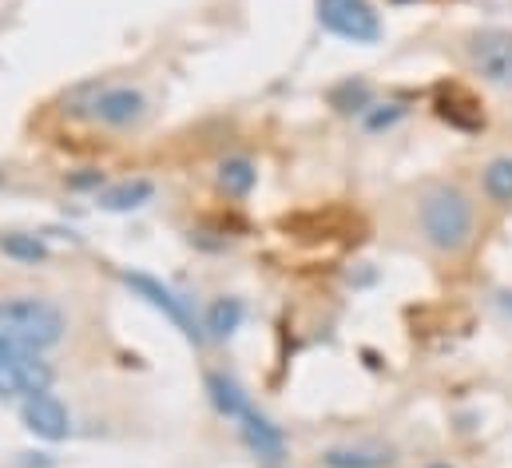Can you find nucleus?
Wrapping results in <instances>:
<instances>
[{
  "instance_id": "3",
  "label": "nucleus",
  "mask_w": 512,
  "mask_h": 468,
  "mask_svg": "<svg viewBox=\"0 0 512 468\" xmlns=\"http://www.w3.org/2000/svg\"><path fill=\"white\" fill-rule=\"evenodd\" d=\"M124 286H128L135 298H143L147 306H155L187 342H195V346H203L207 342V334H203V322L195 318V310L187 306V298H179L171 286H163L159 278H151V274H143V270H124Z\"/></svg>"
},
{
  "instance_id": "5",
  "label": "nucleus",
  "mask_w": 512,
  "mask_h": 468,
  "mask_svg": "<svg viewBox=\"0 0 512 468\" xmlns=\"http://www.w3.org/2000/svg\"><path fill=\"white\" fill-rule=\"evenodd\" d=\"M469 64L485 84L512 88V28H481L469 36Z\"/></svg>"
},
{
  "instance_id": "7",
  "label": "nucleus",
  "mask_w": 512,
  "mask_h": 468,
  "mask_svg": "<svg viewBox=\"0 0 512 468\" xmlns=\"http://www.w3.org/2000/svg\"><path fill=\"white\" fill-rule=\"evenodd\" d=\"M52 365L32 353H0V397H36L48 393Z\"/></svg>"
},
{
  "instance_id": "18",
  "label": "nucleus",
  "mask_w": 512,
  "mask_h": 468,
  "mask_svg": "<svg viewBox=\"0 0 512 468\" xmlns=\"http://www.w3.org/2000/svg\"><path fill=\"white\" fill-rule=\"evenodd\" d=\"M401 116H405L401 104H374V108L366 112V131H389Z\"/></svg>"
},
{
  "instance_id": "10",
  "label": "nucleus",
  "mask_w": 512,
  "mask_h": 468,
  "mask_svg": "<svg viewBox=\"0 0 512 468\" xmlns=\"http://www.w3.org/2000/svg\"><path fill=\"white\" fill-rule=\"evenodd\" d=\"M203 385H207V397H211L215 413L227 417V421H243V417L255 409L251 397L243 393V385H239L235 377H227L223 369H211V373L203 377Z\"/></svg>"
},
{
  "instance_id": "1",
  "label": "nucleus",
  "mask_w": 512,
  "mask_h": 468,
  "mask_svg": "<svg viewBox=\"0 0 512 468\" xmlns=\"http://www.w3.org/2000/svg\"><path fill=\"white\" fill-rule=\"evenodd\" d=\"M68 318L52 298L16 294L0 298V353H32L44 357L52 346L64 342Z\"/></svg>"
},
{
  "instance_id": "8",
  "label": "nucleus",
  "mask_w": 512,
  "mask_h": 468,
  "mask_svg": "<svg viewBox=\"0 0 512 468\" xmlns=\"http://www.w3.org/2000/svg\"><path fill=\"white\" fill-rule=\"evenodd\" d=\"M20 421H24V429H28L32 437H40V441H48V445L68 441V433H72V417H68L64 401L52 397V393L24 397V401H20Z\"/></svg>"
},
{
  "instance_id": "6",
  "label": "nucleus",
  "mask_w": 512,
  "mask_h": 468,
  "mask_svg": "<svg viewBox=\"0 0 512 468\" xmlns=\"http://www.w3.org/2000/svg\"><path fill=\"white\" fill-rule=\"evenodd\" d=\"M88 116L104 127H135L139 119L147 116V96L131 84H112V88H92V100H88Z\"/></svg>"
},
{
  "instance_id": "16",
  "label": "nucleus",
  "mask_w": 512,
  "mask_h": 468,
  "mask_svg": "<svg viewBox=\"0 0 512 468\" xmlns=\"http://www.w3.org/2000/svg\"><path fill=\"white\" fill-rule=\"evenodd\" d=\"M481 187H485V195H489L493 203L512 207V155H497V159L485 163V171H481Z\"/></svg>"
},
{
  "instance_id": "15",
  "label": "nucleus",
  "mask_w": 512,
  "mask_h": 468,
  "mask_svg": "<svg viewBox=\"0 0 512 468\" xmlns=\"http://www.w3.org/2000/svg\"><path fill=\"white\" fill-rule=\"evenodd\" d=\"M330 108L342 116H366L374 108V88L366 80H342L330 88Z\"/></svg>"
},
{
  "instance_id": "12",
  "label": "nucleus",
  "mask_w": 512,
  "mask_h": 468,
  "mask_svg": "<svg viewBox=\"0 0 512 468\" xmlns=\"http://www.w3.org/2000/svg\"><path fill=\"white\" fill-rule=\"evenodd\" d=\"M326 468H389L393 453L382 445H334L322 453Z\"/></svg>"
},
{
  "instance_id": "14",
  "label": "nucleus",
  "mask_w": 512,
  "mask_h": 468,
  "mask_svg": "<svg viewBox=\"0 0 512 468\" xmlns=\"http://www.w3.org/2000/svg\"><path fill=\"white\" fill-rule=\"evenodd\" d=\"M215 183H219V191H223L227 199H247L258 183V167L247 159V155H231V159L219 163Z\"/></svg>"
},
{
  "instance_id": "19",
  "label": "nucleus",
  "mask_w": 512,
  "mask_h": 468,
  "mask_svg": "<svg viewBox=\"0 0 512 468\" xmlns=\"http://www.w3.org/2000/svg\"><path fill=\"white\" fill-rule=\"evenodd\" d=\"M64 187L68 191H104V171L100 167H80V171H72L68 179H64Z\"/></svg>"
},
{
  "instance_id": "11",
  "label": "nucleus",
  "mask_w": 512,
  "mask_h": 468,
  "mask_svg": "<svg viewBox=\"0 0 512 468\" xmlns=\"http://www.w3.org/2000/svg\"><path fill=\"white\" fill-rule=\"evenodd\" d=\"M151 195H155V183H151V179H143V175H135V179H124V183L104 187L96 199H100V207H104V211L124 215V211H139L143 203H151Z\"/></svg>"
},
{
  "instance_id": "17",
  "label": "nucleus",
  "mask_w": 512,
  "mask_h": 468,
  "mask_svg": "<svg viewBox=\"0 0 512 468\" xmlns=\"http://www.w3.org/2000/svg\"><path fill=\"white\" fill-rule=\"evenodd\" d=\"M0 250H4V258L24 262V266H36V262H44V258H48L44 238H40V234H24V231L0 234Z\"/></svg>"
},
{
  "instance_id": "9",
  "label": "nucleus",
  "mask_w": 512,
  "mask_h": 468,
  "mask_svg": "<svg viewBox=\"0 0 512 468\" xmlns=\"http://www.w3.org/2000/svg\"><path fill=\"white\" fill-rule=\"evenodd\" d=\"M239 437H243V445L255 453L258 461H278V457L286 453L282 429H278L270 417H262L258 409H251V413L239 421Z\"/></svg>"
},
{
  "instance_id": "13",
  "label": "nucleus",
  "mask_w": 512,
  "mask_h": 468,
  "mask_svg": "<svg viewBox=\"0 0 512 468\" xmlns=\"http://www.w3.org/2000/svg\"><path fill=\"white\" fill-rule=\"evenodd\" d=\"M243 314H247L243 298H215V302L207 306V318H203L207 342H227V338L243 326Z\"/></svg>"
},
{
  "instance_id": "2",
  "label": "nucleus",
  "mask_w": 512,
  "mask_h": 468,
  "mask_svg": "<svg viewBox=\"0 0 512 468\" xmlns=\"http://www.w3.org/2000/svg\"><path fill=\"white\" fill-rule=\"evenodd\" d=\"M417 227H421V238L441 250V254H457L469 246L473 238V227H477V211L469 203V195L453 183H437L421 195L417 203Z\"/></svg>"
},
{
  "instance_id": "20",
  "label": "nucleus",
  "mask_w": 512,
  "mask_h": 468,
  "mask_svg": "<svg viewBox=\"0 0 512 468\" xmlns=\"http://www.w3.org/2000/svg\"><path fill=\"white\" fill-rule=\"evenodd\" d=\"M429 468H453V465H429Z\"/></svg>"
},
{
  "instance_id": "4",
  "label": "nucleus",
  "mask_w": 512,
  "mask_h": 468,
  "mask_svg": "<svg viewBox=\"0 0 512 468\" xmlns=\"http://www.w3.org/2000/svg\"><path fill=\"white\" fill-rule=\"evenodd\" d=\"M318 24L350 44H378L382 40V16L370 0H314Z\"/></svg>"
}]
</instances>
